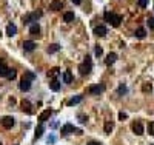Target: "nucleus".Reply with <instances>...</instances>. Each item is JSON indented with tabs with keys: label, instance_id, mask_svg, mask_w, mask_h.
Returning <instances> with one entry per match:
<instances>
[{
	"label": "nucleus",
	"instance_id": "nucleus-1",
	"mask_svg": "<svg viewBox=\"0 0 154 145\" xmlns=\"http://www.w3.org/2000/svg\"><path fill=\"white\" fill-rule=\"evenodd\" d=\"M105 20H106L108 23H111L112 26H116V28H117V26L120 25V22H122V16H120V14H114V12H110V11H106V12H105Z\"/></svg>",
	"mask_w": 154,
	"mask_h": 145
},
{
	"label": "nucleus",
	"instance_id": "nucleus-2",
	"mask_svg": "<svg viewBox=\"0 0 154 145\" xmlns=\"http://www.w3.org/2000/svg\"><path fill=\"white\" fill-rule=\"evenodd\" d=\"M91 70H92V62H91V57L86 56V57H85V60L79 65V71H80V74H82V76H86V74H90V73H91Z\"/></svg>",
	"mask_w": 154,
	"mask_h": 145
},
{
	"label": "nucleus",
	"instance_id": "nucleus-3",
	"mask_svg": "<svg viewBox=\"0 0 154 145\" xmlns=\"http://www.w3.org/2000/svg\"><path fill=\"white\" fill-rule=\"evenodd\" d=\"M42 17V11H34V12H29L23 17V23L26 25H32V23H37V20Z\"/></svg>",
	"mask_w": 154,
	"mask_h": 145
},
{
	"label": "nucleus",
	"instance_id": "nucleus-4",
	"mask_svg": "<svg viewBox=\"0 0 154 145\" xmlns=\"http://www.w3.org/2000/svg\"><path fill=\"white\" fill-rule=\"evenodd\" d=\"M0 123L3 125V128L9 130V128H12V125H14V117L12 116H3L2 119H0Z\"/></svg>",
	"mask_w": 154,
	"mask_h": 145
},
{
	"label": "nucleus",
	"instance_id": "nucleus-5",
	"mask_svg": "<svg viewBox=\"0 0 154 145\" xmlns=\"http://www.w3.org/2000/svg\"><path fill=\"white\" fill-rule=\"evenodd\" d=\"M74 131H76V128H74L72 123H65V125L62 127V136H68L71 133H74Z\"/></svg>",
	"mask_w": 154,
	"mask_h": 145
},
{
	"label": "nucleus",
	"instance_id": "nucleus-6",
	"mask_svg": "<svg viewBox=\"0 0 154 145\" xmlns=\"http://www.w3.org/2000/svg\"><path fill=\"white\" fill-rule=\"evenodd\" d=\"M106 32H108V31H106V26L105 25H99V26H96V28H94V34L97 37H105Z\"/></svg>",
	"mask_w": 154,
	"mask_h": 145
},
{
	"label": "nucleus",
	"instance_id": "nucleus-7",
	"mask_svg": "<svg viewBox=\"0 0 154 145\" xmlns=\"http://www.w3.org/2000/svg\"><path fill=\"white\" fill-rule=\"evenodd\" d=\"M131 128H133V131H134L137 136H142V134H143V125H142L140 122H134V123L131 125Z\"/></svg>",
	"mask_w": 154,
	"mask_h": 145
},
{
	"label": "nucleus",
	"instance_id": "nucleus-8",
	"mask_svg": "<svg viewBox=\"0 0 154 145\" xmlns=\"http://www.w3.org/2000/svg\"><path fill=\"white\" fill-rule=\"evenodd\" d=\"M19 88H20V91H28V89L31 88V80L22 79V80H20V84H19Z\"/></svg>",
	"mask_w": 154,
	"mask_h": 145
},
{
	"label": "nucleus",
	"instance_id": "nucleus-9",
	"mask_svg": "<svg viewBox=\"0 0 154 145\" xmlns=\"http://www.w3.org/2000/svg\"><path fill=\"white\" fill-rule=\"evenodd\" d=\"M103 91H105V85H103V84L94 85V87L90 88V93H91V94H100V93H103Z\"/></svg>",
	"mask_w": 154,
	"mask_h": 145
},
{
	"label": "nucleus",
	"instance_id": "nucleus-10",
	"mask_svg": "<svg viewBox=\"0 0 154 145\" xmlns=\"http://www.w3.org/2000/svg\"><path fill=\"white\" fill-rule=\"evenodd\" d=\"M36 46H37L36 42H32V40H25V42H23V50L25 51H32Z\"/></svg>",
	"mask_w": 154,
	"mask_h": 145
},
{
	"label": "nucleus",
	"instance_id": "nucleus-11",
	"mask_svg": "<svg viewBox=\"0 0 154 145\" xmlns=\"http://www.w3.org/2000/svg\"><path fill=\"white\" fill-rule=\"evenodd\" d=\"M51 114H52V111H51L49 108H48V110H45L43 113H40V116H39V120L43 123L45 120H48V119H49V116H51Z\"/></svg>",
	"mask_w": 154,
	"mask_h": 145
},
{
	"label": "nucleus",
	"instance_id": "nucleus-12",
	"mask_svg": "<svg viewBox=\"0 0 154 145\" xmlns=\"http://www.w3.org/2000/svg\"><path fill=\"white\" fill-rule=\"evenodd\" d=\"M22 110H23L26 114H32V105H31L28 100H23L22 102Z\"/></svg>",
	"mask_w": 154,
	"mask_h": 145
},
{
	"label": "nucleus",
	"instance_id": "nucleus-13",
	"mask_svg": "<svg viewBox=\"0 0 154 145\" xmlns=\"http://www.w3.org/2000/svg\"><path fill=\"white\" fill-rule=\"evenodd\" d=\"M116 60H117V54L116 53H110L108 56H106V59H105V63L106 65H112Z\"/></svg>",
	"mask_w": 154,
	"mask_h": 145
},
{
	"label": "nucleus",
	"instance_id": "nucleus-14",
	"mask_svg": "<svg viewBox=\"0 0 154 145\" xmlns=\"http://www.w3.org/2000/svg\"><path fill=\"white\" fill-rule=\"evenodd\" d=\"M49 9H52V11L62 9V2H60V0H52V2L49 3Z\"/></svg>",
	"mask_w": 154,
	"mask_h": 145
},
{
	"label": "nucleus",
	"instance_id": "nucleus-15",
	"mask_svg": "<svg viewBox=\"0 0 154 145\" xmlns=\"http://www.w3.org/2000/svg\"><path fill=\"white\" fill-rule=\"evenodd\" d=\"M16 32H17V26L16 25H12V23H9L8 26H6V34H8L9 37H12V36H16Z\"/></svg>",
	"mask_w": 154,
	"mask_h": 145
},
{
	"label": "nucleus",
	"instance_id": "nucleus-16",
	"mask_svg": "<svg viewBox=\"0 0 154 145\" xmlns=\"http://www.w3.org/2000/svg\"><path fill=\"white\" fill-rule=\"evenodd\" d=\"M59 50H60V45L59 43H52V45H49L48 48H46V53H48V54H54Z\"/></svg>",
	"mask_w": 154,
	"mask_h": 145
},
{
	"label": "nucleus",
	"instance_id": "nucleus-17",
	"mask_svg": "<svg viewBox=\"0 0 154 145\" xmlns=\"http://www.w3.org/2000/svg\"><path fill=\"white\" fill-rule=\"evenodd\" d=\"M39 32H40V26H39V23H32V25L29 26V34H32V36H37Z\"/></svg>",
	"mask_w": 154,
	"mask_h": 145
},
{
	"label": "nucleus",
	"instance_id": "nucleus-18",
	"mask_svg": "<svg viewBox=\"0 0 154 145\" xmlns=\"http://www.w3.org/2000/svg\"><path fill=\"white\" fill-rule=\"evenodd\" d=\"M49 88L52 89V91H59V89H60V82L57 79H52L51 84H49Z\"/></svg>",
	"mask_w": 154,
	"mask_h": 145
},
{
	"label": "nucleus",
	"instance_id": "nucleus-19",
	"mask_svg": "<svg viewBox=\"0 0 154 145\" xmlns=\"http://www.w3.org/2000/svg\"><path fill=\"white\" fill-rule=\"evenodd\" d=\"M112 128H114V123H112L111 120H108V122H105V127H103V130H105V133H106V134H111V131H112Z\"/></svg>",
	"mask_w": 154,
	"mask_h": 145
},
{
	"label": "nucleus",
	"instance_id": "nucleus-20",
	"mask_svg": "<svg viewBox=\"0 0 154 145\" xmlns=\"http://www.w3.org/2000/svg\"><path fill=\"white\" fill-rule=\"evenodd\" d=\"M134 36H136L137 39H143V37L146 36L145 28H137V30H136V32H134Z\"/></svg>",
	"mask_w": 154,
	"mask_h": 145
},
{
	"label": "nucleus",
	"instance_id": "nucleus-21",
	"mask_svg": "<svg viewBox=\"0 0 154 145\" xmlns=\"http://www.w3.org/2000/svg\"><path fill=\"white\" fill-rule=\"evenodd\" d=\"M72 20H74V12L68 11L63 14V22H72Z\"/></svg>",
	"mask_w": 154,
	"mask_h": 145
},
{
	"label": "nucleus",
	"instance_id": "nucleus-22",
	"mask_svg": "<svg viewBox=\"0 0 154 145\" xmlns=\"http://www.w3.org/2000/svg\"><path fill=\"white\" fill-rule=\"evenodd\" d=\"M63 82H65V84H71V82H72V74H71V71H65L63 73Z\"/></svg>",
	"mask_w": 154,
	"mask_h": 145
},
{
	"label": "nucleus",
	"instance_id": "nucleus-23",
	"mask_svg": "<svg viewBox=\"0 0 154 145\" xmlns=\"http://www.w3.org/2000/svg\"><path fill=\"white\" fill-rule=\"evenodd\" d=\"M43 131H45V127L42 125V123H40V125L36 128V134H34V137H36V139H39V137H42Z\"/></svg>",
	"mask_w": 154,
	"mask_h": 145
},
{
	"label": "nucleus",
	"instance_id": "nucleus-24",
	"mask_svg": "<svg viewBox=\"0 0 154 145\" xmlns=\"http://www.w3.org/2000/svg\"><path fill=\"white\" fill-rule=\"evenodd\" d=\"M80 100H82V96H76V97H72V99L68 100V105L72 107V105H76V103H79Z\"/></svg>",
	"mask_w": 154,
	"mask_h": 145
},
{
	"label": "nucleus",
	"instance_id": "nucleus-25",
	"mask_svg": "<svg viewBox=\"0 0 154 145\" xmlns=\"http://www.w3.org/2000/svg\"><path fill=\"white\" fill-rule=\"evenodd\" d=\"M16 70L14 68H9L8 70V74H6V79H9V80H12V79H16Z\"/></svg>",
	"mask_w": 154,
	"mask_h": 145
},
{
	"label": "nucleus",
	"instance_id": "nucleus-26",
	"mask_svg": "<svg viewBox=\"0 0 154 145\" xmlns=\"http://www.w3.org/2000/svg\"><path fill=\"white\" fill-rule=\"evenodd\" d=\"M8 70H9V68L3 63L2 66H0V76H2V77H6V74H8Z\"/></svg>",
	"mask_w": 154,
	"mask_h": 145
},
{
	"label": "nucleus",
	"instance_id": "nucleus-27",
	"mask_svg": "<svg viewBox=\"0 0 154 145\" xmlns=\"http://www.w3.org/2000/svg\"><path fill=\"white\" fill-rule=\"evenodd\" d=\"M23 79H28V80H31V82H32V80L36 79V74H34V73H31V71H26V73H25V76H23Z\"/></svg>",
	"mask_w": 154,
	"mask_h": 145
},
{
	"label": "nucleus",
	"instance_id": "nucleus-28",
	"mask_svg": "<svg viewBox=\"0 0 154 145\" xmlns=\"http://www.w3.org/2000/svg\"><path fill=\"white\" fill-rule=\"evenodd\" d=\"M117 93H119L120 96L125 94V93H126V85H125V84H120V85H119V89H117Z\"/></svg>",
	"mask_w": 154,
	"mask_h": 145
},
{
	"label": "nucleus",
	"instance_id": "nucleus-29",
	"mask_svg": "<svg viewBox=\"0 0 154 145\" xmlns=\"http://www.w3.org/2000/svg\"><path fill=\"white\" fill-rule=\"evenodd\" d=\"M148 133H150L151 136H154V122H150V123H148Z\"/></svg>",
	"mask_w": 154,
	"mask_h": 145
},
{
	"label": "nucleus",
	"instance_id": "nucleus-30",
	"mask_svg": "<svg viewBox=\"0 0 154 145\" xmlns=\"http://www.w3.org/2000/svg\"><path fill=\"white\" fill-rule=\"evenodd\" d=\"M94 53H96V56H97V57H100L103 51H102V48H100V46H96V51H94Z\"/></svg>",
	"mask_w": 154,
	"mask_h": 145
},
{
	"label": "nucleus",
	"instance_id": "nucleus-31",
	"mask_svg": "<svg viewBox=\"0 0 154 145\" xmlns=\"http://www.w3.org/2000/svg\"><path fill=\"white\" fill-rule=\"evenodd\" d=\"M77 117H79V120L82 122V123H85L86 120H88V117H86V116H83V114H79Z\"/></svg>",
	"mask_w": 154,
	"mask_h": 145
},
{
	"label": "nucleus",
	"instance_id": "nucleus-32",
	"mask_svg": "<svg viewBox=\"0 0 154 145\" xmlns=\"http://www.w3.org/2000/svg\"><path fill=\"white\" fill-rule=\"evenodd\" d=\"M126 117H128V114H126V113H123V111L119 113V119H120V120H125Z\"/></svg>",
	"mask_w": 154,
	"mask_h": 145
},
{
	"label": "nucleus",
	"instance_id": "nucleus-33",
	"mask_svg": "<svg viewBox=\"0 0 154 145\" xmlns=\"http://www.w3.org/2000/svg\"><path fill=\"white\" fill-rule=\"evenodd\" d=\"M139 6H142V8L148 6V0H139Z\"/></svg>",
	"mask_w": 154,
	"mask_h": 145
},
{
	"label": "nucleus",
	"instance_id": "nucleus-34",
	"mask_svg": "<svg viewBox=\"0 0 154 145\" xmlns=\"http://www.w3.org/2000/svg\"><path fill=\"white\" fill-rule=\"evenodd\" d=\"M59 71H60L59 68H52V70H51V76H52V77H56V76L59 74Z\"/></svg>",
	"mask_w": 154,
	"mask_h": 145
},
{
	"label": "nucleus",
	"instance_id": "nucleus-35",
	"mask_svg": "<svg viewBox=\"0 0 154 145\" xmlns=\"http://www.w3.org/2000/svg\"><path fill=\"white\" fill-rule=\"evenodd\" d=\"M148 26H150L151 30H154V17H151V19L148 20Z\"/></svg>",
	"mask_w": 154,
	"mask_h": 145
},
{
	"label": "nucleus",
	"instance_id": "nucleus-36",
	"mask_svg": "<svg viewBox=\"0 0 154 145\" xmlns=\"http://www.w3.org/2000/svg\"><path fill=\"white\" fill-rule=\"evenodd\" d=\"M142 89H143V91H145V93H146V91H151V85H150V84H145Z\"/></svg>",
	"mask_w": 154,
	"mask_h": 145
},
{
	"label": "nucleus",
	"instance_id": "nucleus-37",
	"mask_svg": "<svg viewBox=\"0 0 154 145\" xmlns=\"http://www.w3.org/2000/svg\"><path fill=\"white\" fill-rule=\"evenodd\" d=\"M46 142H48V144H54L56 142V137L54 136H49L48 139H46Z\"/></svg>",
	"mask_w": 154,
	"mask_h": 145
},
{
	"label": "nucleus",
	"instance_id": "nucleus-38",
	"mask_svg": "<svg viewBox=\"0 0 154 145\" xmlns=\"http://www.w3.org/2000/svg\"><path fill=\"white\" fill-rule=\"evenodd\" d=\"M74 133L80 136V134H82V133H83V131H82V130H80V128H76V131H74Z\"/></svg>",
	"mask_w": 154,
	"mask_h": 145
},
{
	"label": "nucleus",
	"instance_id": "nucleus-39",
	"mask_svg": "<svg viewBox=\"0 0 154 145\" xmlns=\"http://www.w3.org/2000/svg\"><path fill=\"white\" fill-rule=\"evenodd\" d=\"M86 145H100L99 142H90V144H86Z\"/></svg>",
	"mask_w": 154,
	"mask_h": 145
},
{
	"label": "nucleus",
	"instance_id": "nucleus-40",
	"mask_svg": "<svg viewBox=\"0 0 154 145\" xmlns=\"http://www.w3.org/2000/svg\"><path fill=\"white\" fill-rule=\"evenodd\" d=\"M71 2H72V3H76V5H79V3H80V0H71Z\"/></svg>",
	"mask_w": 154,
	"mask_h": 145
},
{
	"label": "nucleus",
	"instance_id": "nucleus-41",
	"mask_svg": "<svg viewBox=\"0 0 154 145\" xmlns=\"http://www.w3.org/2000/svg\"><path fill=\"white\" fill-rule=\"evenodd\" d=\"M3 63H5V62H3V59H0V66H2Z\"/></svg>",
	"mask_w": 154,
	"mask_h": 145
},
{
	"label": "nucleus",
	"instance_id": "nucleus-42",
	"mask_svg": "<svg viewBox=\"0 0 154 145\" xmlns=\"http://www.w3.org/2000/svg\"><path fill=\"white\" fill-rule=\"evenodd\" d=\"M0 37H2V31H0Z\"/></svg>",
	"mask_w": 154,
	"mask_h": 145
},
{
	"label": "nucleus",
	"instance_id": "nucleus-43",
	"mask_svg": "<svg viewBox=\"0 0 154 145\" xmlns=\"http://www.w3.org/2000/svg\"><path fill=\"white\" fill-rule=\"evenodd\" d=\"M0 145H2V142H0Z\"/></svg>",
	"mask_w": 154,
	"mask_h": 145
},
{
	"label": "nucleus",
	"instance_id": "nucleus-44",
	"mask_svg": "<svg viewBox=\"0 0 154 145\" xmlns=\"http://www.w3.org/2000/svg\"><path fill=\"white\" fill-rule=\"evenodd\" d=\"M151 145H154V144H151Z\"/></svg>",
	"mask_w": 154,
	"mask_h": 145
}]
</instances>
